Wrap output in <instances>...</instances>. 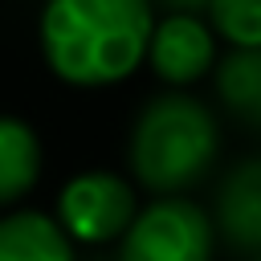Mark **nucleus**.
<instances>
[{
  "instance_id": "f257e3e1",
  "label": "nucleus",
  "mask_w": 261,
  "mask_h": 261,
  "mask_svg": "<svg viewBox=\"0 0 261 261\" xmlns=\"http://www.w3.org/2000/svg\"><path fill=\"white\" fill-rule=\"evenodd\" d=\"M151 0H45L41 53L69 86H114L147 61Z\"/></svg>"
},
{
  "instance_id": "f03ea898",
  "label": "nucleus",
  "mask_w": 261,
  "mask_h": 261,
  "mask_svg": "<svg viewBox=\"0 0 261 261\" xmlns=\"http://www.w3.org/2000/svg\"><path fill=\"white\" fill-rule=\"evenodd\" d=\"M216 159V118L188 94H163L143 106L130 130L135 179L151 192H184Z\"/></svg>"
},
{
  "instance_id": "7ed1b4c3",
  "label": "nucleus",
  "mask_w": 261,
  "mask_h": 261,
  "mask_svg": "<svg viewBox=\"0 0 261 261\" xmlns=\"http://www.w3.org/2000/svg\"><path fill=\"white\" fill-rule=\"evenodd\" d=\"M212 220L188 200L163 196L135 216L122 237V261H212Z\"/></svg>"
},
{
  "instance_id": "20e7f679",
  "label": "nucleus",
  "mask_w": 261,
  "mask_h": 261,
  "mask_svg": "<svg viewBox=\"0 0 261 261\" xmlns=\"http://www.w3.org/2000/svg\"><path fill=\"white\" fill-rule=\"evenodd\" d=\"M135 216V188L114 171H82L57 196V224L65 228L69 241L102 245L126 237Z\"/></svg>"
},
{
  "instance_id": "39448f33",
  "label": "nucleus",
  "mask_w": 261,
  "mask_h": 261,
  "mask_svg": "<svg viewBox=\"0 0 261 261\" xmlns=\"http://www.w3.org/2000/svg\"><path fill=\"white\" fill-rule=\"evenodd\" d=\"M147 65L167 86H192L216 65V33L196 12H167L147 41Z\"/></svg>"
},
{
  "instance_id": "423d86ee",
  "label": "nucleus",
  "mask_w": 261,
  "mask_h": 261,
  "mask_svg": "<svg viewBox=\"0 0 261 261\" xmlns=\"http://www.w3.org/2000/svg\"><path fill=\"white\" fill-rule=\"evenodd\" d=\"M0 261H73L65 228L45 212L0 216Z\"/></svg>"
},
{
  "instance_id": "0eeeda50",
  "label": "nucleus",
  "mask_w": 261,
  "mask_h": 261,
  "mask_svg": "<svg viewBox=\"0 0 261 261\" xmlns=\"http://www.w3.org/2000/svg\"><path fill=\"white\" fill-rule=\"evenodd\" d=\"M220 228L237 249H261V159L241 163L220 188Z\"/></svg>"
},
{
  "instance_id": "6e6552de",
  "label": "nucleus",
  "mask_w": 261,
  "mask_h": 261,
  "mask_svg": "<svg viewBox=\"0 0 261 261\" xmlns=\"http://www.w3.org/2000/svg\"><path fill=\"white\" fill-rule=\"evenodd\" d=\"M41 175V139L29 122L0 114V204L20 200Z\"/></svg>"
},
{
  "instance_id": "1a4fd4ad",
  "label": "nucleus",
  "mask_w": 261,
  "mask_h": 261,
  "mask_svg": "<svg viewBox=\"0 0 261 261\" xmlns=\"http://www.w3.org/2000/svg\"><path fill=\"white\" fill-rule=\"evenodd\" d=\"M216 94L237 118L261 126V49H232L216 65Z\"/></svg>"
},
{
  "instance_id": "9d476101",
  "label": "nucleus",
  "mask_w": 261,
  "mask_h": 261,
  "mask_svg": "<svg viewBox=\"0 0 261 261\" xmlns=\"http://www.w3.org/2000/svg\"><path fill=\"white\" fill-rule=\"evenodd\" d=\"M208 24L232 49H261V0H208Z\"/></svg>"
},
{
  "instance_id": "9b49d317",
  "label": "nucleus",
  "mask_w": 261,
  "mask_h": 261,
  "mask_svg": "<svg viewBox=\"0 0 261 261\" xmlns=\"http://www.w3.org/2000/svg\"><path fill=\"white\" fill-rule=\"evenodd\" d=\"M171 12H196V8H208V0H163Z\"/></svg>"
}]
</instances>
